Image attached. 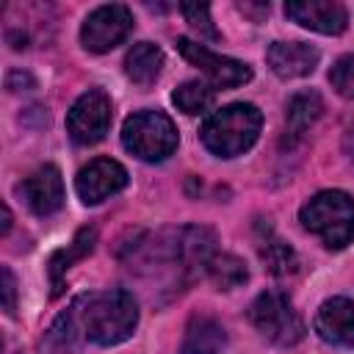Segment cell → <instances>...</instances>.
<instances>
[{
	"label": "cell",
	"mask_w": 354,
	"mask_h": 354,
	"mask_svg": "<svg viewBox=\"0 0 354 354\" xmlns=\"http://www.w3.org/2000/svg\"><path fill=\"white\" fill-rule=\"evenodd\" d=\"M80 332L97 346H116L127 340L138 324V304L130 290L113 288L75 301Z\"/></svg>",
	"instance_id": "obj_1"
},
{
	"label": "cell",
	"mask_w": 354,
	"mask_h": 354,
	"mask_svg": "<svg viewBox=\"0 0 354 354\" xmlns=\"http://www.w3.org/2000/svg\"><path fill=\"white\" fill-rule=\"evenodd\" d=\"M260 127H263V113L252 102H232L213 111L205 119L199 136L213 155L235 158V155H243L257 141Z\"/></svg>",
	"instance_id": "obj_2"
},
{
	"label": "cell",
	"mask_w": 354,
	"mask_h": 354,
	"mask_svg": "<svg viewBox=\"0 0 354 354\" xmlns=\"http://www.w3.org/2000/svg\"><path fill=\"white\" fill-rule=\"evenodd\" d=\"M299 221L307 232L318 235L326 249H346L354 241V199L346 191H318L310 196Z\"/></svg>",
	"instance_id": "obj_3"
},
{
	"label": "cell",
	"mask_w": 354,
	"mask_h": 354,
	"mask_svg": "<svg viewBox=\"0 0 354 354\" xmlns=\"http://www.w3.org/2000/svg\"><path fill=\"white\" fill-rule=\"evenodd\" d=\"M177 127L163 111H138L122 124V144L130 155L160 163L177 149Z\"/></svg>",
	"instance_id": "obj_4"
},
{
	"label": "cell",
	"mask_w": 354,
	"mask_h": 354,
	"mask_svg": "<svg viewBox=\"0 0 354 354\" xmlns=\"http://www.w3.org/2000/svg\"><path fill=\"white\" fill-rule=\"evenodd\" d=\"M249 321L274 346H296L304 337V321L282 290L260 293L249 307Z\"/></svg>",
	"instance_id": "obj_5"
},
{
	"label": "cell",
	"mask_w": 354,
	"mask_h": 354,
	"mask_svg": "<svg viewBox=\"0 0 354 354\" xmlns=\"http://www.w3.org/2000/svg\"><path fill=\"white\" fill-rule=\"evenodd\" d=\"M111 97L102 88H88L72 102L66 113V133L80 147L97 144L111 127Z\"/></svg>",
	"instance_id": "obj_6"
},
{
	"label": "cell",
	"mask_w": 354,
	"mask_h": 354,
	"mask_svg": "<svg viewBox=\"0 0 354 354\" xmlns=\"http://www.w3.org/2000/svg\"><path fill=\"white\" fill-rule=\"evenodd\" d=\"M133 30V14L122 3L94 8L80 25V44L88 53H108L122 44Z\"/></svg>",
	"instance_id": "obj_7"
},
{
	"label": "cell",
	"mask_w": 354,
	"mask_h": 354,
	"mask_svg": "<svg viewBox=\"0 0 354 354\" xmlns=\"http://www.w3.org/2000/svg\"><path fill=\"white\" fill-rule=\"evenodd\" d=\"M177 50L180 55L194 64L216 88H235V86H243L252 80V66L243 64V61H235V58H227V55H218L185 36L177 39Z\"/></svg>",
	"instance_id": "obj_8"
},
{
	"label": "cell",
	"mask_w": 354,
	"mask_h": 354,
	"mask_svg": "<svg viewBox=\"0 0 354 354\" xmlns=\"http://www.w3.org/2000/svg\"><path fill=\"white\" fill-rule=\"evenodd\" d=\"M127 185V169L119 160L97 158L83 166L75 177V191L86 205H100Z\"/></svg>",
	"instance_id": "obj_9"
},
{
	"label": "cell",
	"mask_w": 354,
	"mask_h": 354,
	"mask_svg": "<svg viewBox=\"0 0 354 354\" xmlns=\"http://www.w3.org/2000/svg\"><path fill=\"white\" fill-rule=\"evenodd\" d=\"M285 17L307 30L326 36H337L348 25V11L337 0H290L285 3Z\"/></svg>",
	"instance_id": "obj_10"
},
{
	"label": "cell",
	"mask_w": 354,
	"mask_h": 354,
	"mask_svg": "<svg viewBox=\"0 0 354 354\" xmlns=\"http://www.w3.org/2000/svg\"><path fill=\"white\" fill-rule=\"evenodd\" d=\"M17 194L25 199V205L36 216H53L64 205V180H61V171L53 163L39 166L36 171H30L17 185Z\"/></svg>",
	"instance_id": "obj_11"
},
{
	"label": "cell",
	"mask_w": 354,
	"mask_h": 354,
	"mask_svg": "<svg viewBox=\"0 0 354 354\" xmlns=\"http://www.w3.org/2000/svg\"><path fill=\"white\" fill-rule=\"evenodd\" d=\"M318 337L332 346H351L354 343V301L346 296L326 299L313 321Z\"/></svg>",
	"instance_id": "obj_12"
},
{
	"label": "cell",
	"mask_w": 354,
	"mask_h": 354,
	"mask_svg": "<svg viewBox=\"0 0 354 354\" xmlns=\"http://www.w3.org/2000/svg\"><path fill=\"white\" fill-rule=\"evenodd\" d=\"M266 61H268V66L277 77L293 80V77L310 75L318 66L321 53L313 44H304V41H274L266 50Z\"/></svg>",
	"instance_id": "obj_13"
},
{
	"label": "cell",
	"mask_w": 354,
	"mask_h": 354,
	"mask_svg": "<svg viewBox=\"0 0 354 354\" xmlns=\"http://www.w3.org/2000/svg\"><path fill=\"white\" fill-rule=\"evenodd\" d=\"M224 348H227V332L221 321L207 313L191 315L183 335L180 354H221Z\"/></svg>",
	"instance_id": "obj_14"
},
{
	"label": "cell",
	"mask_w": 354,
	"mask_h": 354,
	"mask_svg": "<svg viewBox=\"0 0 354 354\" xmlns=\"http://www.w3.org/2000/svg\"><path fill=\"white\" fill-rule=\"evenodd\" d=\"M160 69H163V50L152 41H138L124 55V75L138 88H149L160 77Z\"/></svg>",
	"instance_id": "obj_15"
},
{
	"label": "cell",
	"mask_w": 354,
	"mask_h": 354,
	"mask_svg": "<svg viewBox=\"0 0 354 354\" xmlns=\"http://www.w3.org/2000/svg\"><path fill=\"white\" fill-rule=\"evenodd\" d=\"M324 100L318 91H299L290 97L288 111H285V136L290 141H299L321 116Z\"/></svg>",
	"instance_id": "obj_16"
},
{
	"label": "cell",
	"mask_w": 354,
	"mask_h": 354,
	"mask_svg": "<svg viewBox=\"0 0 354 354\" xmlns=\"http://www.w3.org/2000/svg\"><path fill=\"white\" fill-rule=\"evenodd\" d=\"M94 243H97V230H94V227H83V230H77L75 241H72L66 249H58V252L50 257V282H53V296H58V293H61V285H64L61 279H64V274L72 268V263H77V260H83L86 254H91Z\"/></svg>",
	"instance_id": "obj_17"
},
{
	"label": "cell",
	"mask_w": 354,
	"mask_h": 354,
	"mask_svg": "<svg viewBox=\"0 0 354 354\" xmlns=\"http://www.w3.org/2000/svg\"><path fill=\"white\" fill-rule=\"evenodd\" d=\"M205 271H207V277L213 279V285L218 290H235L249 279V271H246L243 260L235 257V254H213L207 260Z\"/></svg>",
	"instance_id": "obj_18"
},
{
	"label": "cell",
	"mask_w": 354,
	"mask_h": 354,
	"mask_svg": "<svg viewBox=\"0 0 354 354\" xmlns=\"http://www.w3.org/2000/svg\"><path fill=\"white\" fill-rule=\"evenodd\" d=\"M213 100H216L213 88H210L207 83H202V80H185L183 86H177V88L171 91V102H174L183 113H188V116L205 113V111L213 105Z\"/></svg>",
	"instance_id": "obj_19"
},
{
	"label": "cell",
	"mask_w": 354,
	"mask_h": 354,
	"mask_svg": "<svg viewBox=\"0 0 354 354\" xmlns=\"http://www.w3.org/2000/svg\"><path fill=\"white\" fill-rule=\"evenodd\" d=\"M260 257H263V263L268 266V271H271L274 277H290V274L299 271V257H296V252H293L288 243H282V241H268V243L260 249Z\"/></svg>",
	"instance_id": "obj_20"
},
{
	"label": "cell",
	"mask_w": 354,
	"mask_h": 354,
	"mask_svg": "<svg viewBox=\"0 0 354 354\" xmlns=\"http://www.w3.org/2000/svg\"><path fill=\"white\" fill-rule=\"evenodd\" d=\"M183 17L188 19V25L202 36V39H210V41H218L221 33L216 30L213 19H210V6L207 3H183L180 6Z\"/></svg>",
	"instance_id": "obj_21"
},
{
	"label": "cell",
	"mask_w": 354,
	"mask_h": 354,
	"mask_svg": "<svg viewBox=\"0 0 354 354\" xmlns=\"http://www.w3.org/2000/svg\"><path fill=\"white\" fill-rule=\"evenodd\" d=\"M329 83L332 88L346 97V100H354V55H340L332 69H329Z\"/></svg>",
	"instance_id": "obj_22"
},
{
	"label": "cell",
	"mask_w": 354,
	"mask_h": 354,
	"mask_svg": "<svg viewBox=\"0 0 354 354\" xmlns=\"http://www.w3.org/2000/svg\"><path fill=\"white\" fill-rule=\"evenodd\" d=\"M0 274H3V310L8 315H14L17 313V279H14L8 266H3Z\"/></svg>",
	"instance_id": "obj_23"
},
{
	"label": "cell",
	"mask_w": 354,
	"mask_h": 354,
	"mask_svg": "<svg viewBox=\"0 0 354 354\" xmlns=\"http://www.w3.org/2000/svg\"><path fill=\"white\" fill-rule=\"evenodd\" d=\"M11 230V210H8V205H3V235Z\"/></svg>",
	"instance_id": "obj_24"
},
{
	"label": "cell",
	"mask_w": 354,
	"mask_h": 354,
	"mask_svg": "<svg viewBox=\"0 0 354 354\" xmlns=\"http://www.w3.org/2000/svg\"><path fill=\"white\" fill-rule=\"evenodd\" d=\"M346 149H348V155H351V160H354V130L346 136Z\"/></svg>",
	"instance_id": "obj_25"
}]
</instances>
